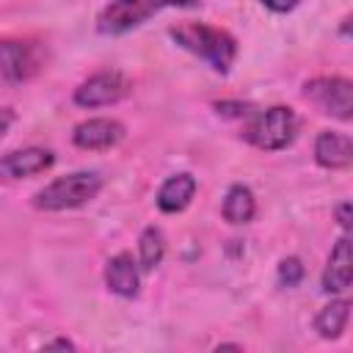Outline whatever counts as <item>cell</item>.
<instances>
[{
	"label": "cell",
	"mask_w": 353,
	"mask_h": 353,
	"mask_svg": "<svg viewBox=\"0 0 353 353\" xmlns=\"http://www.w3.org/2000/svg\"><path fill=\"white\" fill-rule=\"evenodd\" d=\"M55 165L52 149L44 146H22L0 154V179H28L44 174Z\"/></svg>",
	"instance_id": "cell-9"
},
{
	"label": "cell",
	"mask_w": 353,
	"mask_h": 353,
	"mask_svg": "<svg viewBox=\"0 0 353 353\" xmlns=\"http://www.w3.org/2000/svg\"><path fill=\"white\" fill-rule=\"evenodd\" d=\"M301 0H259V6H265L273 14H290L292 8H298Z\"/></svg>",
	"instance_id": "cell-19"
},
{
	"label": "cell",
	"mask_w": 353,
	"mask_h": 353,
	"mask_svg": "<svg viewBox=\"0 0 353 353\" xmlns=\"http://www.w3.org/2000/svg\"><path fill=\"white\" fill-rule=\"evenodd\" d=\"M196 190H199L196 176L188 174V171H179V174H171V176L157 188L154 204H157L160 212H165V215H176V212H182V210L190 207Z\"/></svg>",
	"instance_id": "cell-13"
},
{
	"label": "cell",
	"mask_w": 353,
	"mask_h": 353,
	"mask_svg": "<svg viewBox=\"0 0 353 353\" xmlns=\"http://www.w3.org/2000/svg\"><path fill=\"white\" fill-rule=\"evenodd\" d=\"M334 215H336V223L347 232V229H350V201H339V204L334 207Z\"/></svg>",
	"instance_id": "cell-21"
},
{
	"label": "cell",
	"mask_w": 353,
	"mask_h": 353,
	"mask_svg": "<svg viewBox=\"0 0 353 353\" xmlns=\"http://www.w3.org/2000/svg\"><path fill=\"white\" fill-rule=\"evenodd\" d=\"M14 121H17V110L14 108H0V138H6V132L14 127Z\"/></svg>",
	"instance_id": "cell-20"
},
{
	"label": "cell",
	"mask_w": 353,
	"mask_h": 353,
	"mask_svg": "<svg viewBox=\"0 0 353 353\" xmlns=\"http://www.w3.org/2000/svg\"><path fill=\"white\" fill-rule=\"evenodd\" d=\"M44 66V52L28 39H0V80L28 83Z\"/></svg>",
	"instance_id": "cell-7"
},
{
	"label": "cell",
	"mask_w": 353,
	"mask_h": 353,
	"mask_svg": "<svg viewBox=\"0 0 353 353\" xmlns=\"http://www.w3.org/2000/svg\"><path fill=\"white\" fill-rule=\"evenodd\" d=\"M347 320H350V298L334 295L314 314V331H317L320 339H339L347 328Z\"/></svg>",
	"instance_id": "cell-15"
},
{
	"label": "cell",
	"mask_w": 353,
	"mask_h": 353,
	"mask_svg": "<svg viewBox=\"0 0 353 353\" xmlns=\"http://www.w3.org/2000/svg\"><path fill=\"white\" fill-rule=\"evenodd\" d=\"M99 190H102V176L97 171H72L39 188L30 204L41 212H63V210L85 207L99 196Z\"/></svg>",
	"instance_id": "cell-2"
},
{
	"label": "cell",
	"mask_w": 353,
	"mask_h": 353,
	"mask_svg": "<svg viewBox=\"0 0 353 353\" xmlns=\"http://www.w3.org/2000/svg\"><path fill=\"white\" fill-rule=\"evenodd\" d=\"M127 138V127L113 116L83 119L72 127V143L83 152H108Z\"/></svg>",
	"instance_id": "cell-8"
},
{
	"label": "cell",
	"mask_w": 353,
	"mask_h": 353,
	"mask_svg": "<svg viewBox=\"0 0 353 353\" xmlns=\"http://www.w3.org/2000/svg\"><path fill=\"white\" fill-rule=\"evenodd\" d=\"M168 36L174 39L176 47L204 61L212 72L218 74L232 72L234 58H237V39L229 30L207 25V22H176L168 28Z\"/></svg>",
	"instance_id": "cell-1"
},
{
	"label": "cell",
	"mask_w": 353,
	"mask_h": 353,
	"mask_svg": "<svg viewBox=\"0 0 353 353\" xmlns=\"http://www.w3.org/2000/svg\"><path fill=\"white\" fill-rule=\"evenodd\" d=\"M303 276H306V268H303V262H301L298 256H284V259L279 262V268H276V279H279V284L287 287V290L298 287V284L303 281Z\"/></svg>",
	"instance_id": "cell-17"
},
{
	"label": "cell",
	"mask_w": 353,
	"mask_h": 353,
	"mask_svg": "<svg viewBox=\"0 0 353 353\" xmlns=\"http://www.w3.org/2000/svg\"><path fill=\"white\" fill-rule=\"evenodd\" d=\"M130 91H132V83H130V77L124 72H119V69H102V72H94L91 77H85L74 88L72 102L77 108L97 110V108H110V105L121 102Z\"/></svg>",
	"instance_id": "cell-6"
},
{
	"label": "cell",
	"mask_w": 353,
	"mask_h": 353,
	"mask_svg": "<svg viewBox=\"0 0 353 353\" xmlns=\"http://www.w3.org/2000/svg\"><path fill=\"white\" fill-rule=\"evenodd\" d=\"M221 215L232 226L251 223L254 215H256V196H254V190L248 185H243V182L229 185L226 193H223V201H221Z\"/></svg>",
	"instance_id": "cell-14"
},
{
	"label": "cell",
	"mask_w": 353,
	"mask_h": 353,
	"mask_svg": "<svg viewBox=\"0 0 353 353\" xmlns=\"http://www.w3.org/2000/svg\"><path fill=\"white\" fill-rule=\"evenodd\" d=\"M201 0H110L97 14V30L102 36H124L160 11L168 8H196Z\"/></svg>",
	"instance_id": "cell-4"
},
{
	"label": "cell",
	"mask_w": 353,
	"mask_h": 353,
	"mask_svg": "<svg viewBox=\"0 0 353 353\" xmlns=\"http://www.w3.org/2000/svg\"><path fill=\"white\" fill-rule=\"evenodd\" d=\"M44 350H77V345L72 339H66V336H58V339L44 342Z\"/></svg>",
	"instance_id": "cell-22"
},
{
	"label": "cell",
	"mask_w": 353,
	"mask_h": 353,
	"mask_svg": "<svg viewBox=\"0 0 353 353\" xmlns=\"http://www.w3.org/2000/svg\"><path fill=\"white\" fill-rule=\"evenodd\" d=\"M212 108H215L221 116H232V119H248V116L254 113L251 105H245V102H226V99L215 102Z\"/></svg>",
	"instance_id": "cell-18"
},
{
	"label": "cell",
	"mask_w": 353,
	"mask_h": 353,
	"mask_svg": "<svg viewBox=\"0 0 353 353\" xmlns=\"http://www.w3.org/2000/svg\"><path fill=\"white\" fill-rule=\"evenodd\" d=\"M303 99L312 102L320 113L336 119V121H350L353 119V83L342 74H320L303 83L301 88Z\"/></svg>",
	"instance_id": "cell-5"
},
{
	"label": "cell",
	"mask_w": 353,
	"mask_h": 353,
	"mask_svg": "<svg viewBox=\"0 0 353 353\" xmlns=\"http://www.w3.org/2000/svg\"><path fill=\"white\" fill-rule=\"evenodd\" d=\"M105 287L119 298H135L141 292V268L130 251H119L105 262Z\"/></svg>",
	"instance_id": "cell-11"
},
{
	"label": "cell",
	"mask_w": 353,
	"mask_h": 353,
	"mask_svg": "<svg viewBox=\"0 0 353 353\" xmlns=\"http://www.w3.org/2000/svg\"><path fill=\"white\" fill-rule=\"evenodd\" d=\"M165 234L160 226H146L141 234H138V268L141 273H152L163 265L165 259Z\"/></svg>",
	"instance_id": "cell-16"
},
{
	"label": "cell",
	"mask_w": 353,
	"mask_h": 353,
	"mask_svg": "<svg viewBox=\"0 0 353 353\" xmlns=\"http://www.w3.org/2000/svg\"><path fill=\"white\" fill-rule=\"evenodd\" d=\"M298 113L290 105H273L254 110L243 124V141L259 152H281L298 138Z\"/></svg>",
	"instance_id": "cell-3"
},
{
	"label": "cell",
	"mask_w": 353,
	"mask_h": 353,
	"mask_svg": "<svg viewBox=\"0 0 353 353\" xmlns=\"http://www.w3.org/2000/svg\"><path fill=\"white\" fill-rule=\"evenodd\" d=\"M314 163L328 171H345L353 165V141L347 132L320 130L314 138Z\"/></svg>",
	"instance_id": "cell-12"
},
{
	"label": "cell",
	"mask_w": 353,
	"mask_h": 353,
	"mask_svg": "<svg viewBox=\"0 0 353 353\" xmlns=\"http://www.w3.org/2000/svg\"><path fill=\"white\" fill-rule=\"evenodd\" d=\"M350 281H353V248H350V234L345 232L328 259H325V268H323V276H320V287L323 292L328 295H345L350 290Z\"/></svg>",
	"instance_id": "cell-10"
}]
</instances>
